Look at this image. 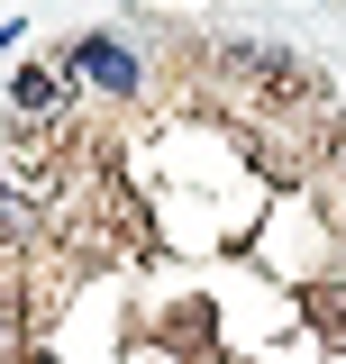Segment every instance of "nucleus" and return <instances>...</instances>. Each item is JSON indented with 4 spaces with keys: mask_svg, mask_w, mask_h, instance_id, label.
<instances>
[{
    "mask_svg": "<svg viewBox=\"0 0 346 364\" xmlns=\"http://www.w3.org/2000/svg\"><path fill=\"white\" fill-rule=\"evenodd\" d=\"M73 73H91V82H110V91H137V64L119 55V46H100V37L73 46Z\"/></svg>",
    "mask_w": 346,
    "mask_h": 364,
    "instance_id": "1",
    "label": "nucleus"
}]
</instances>
